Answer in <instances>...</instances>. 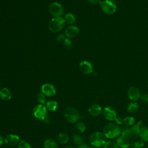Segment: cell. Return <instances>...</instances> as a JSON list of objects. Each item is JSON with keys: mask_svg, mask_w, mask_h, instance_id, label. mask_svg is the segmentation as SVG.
<instances>
[{"mask_svg": "<svg viewBox=\"0 0 148 148\" xmlns=\"http://www.w3.org/2000/svg\"><path fill=\"white\" fill-rule=\"evenodd\" d=\"M103 134L109 139H112L120 135L121 128L118 125L114 123H109L103 128Z\"/></svg>", "mask_w": 148, "mask_h": 148, "instance_id": "6da1fadb", "label": "cell"}, {"mask_svg": "<svg viewBox=\"0 0 148 148\" xmlns=\"http://www.w3.org/2000/svg\"><path fill=\"white\" fill-rule=\"evenodd\" d=\"M106 137L103 133L101 132H94L90 136V142L91 144L96 147H99L104 146L106 142Z\"/></svg>", "mask_w": 148, "mask_h": 148, "instance_id": "7a4b0ae2", "label": "cell"}, {"mask_svg": "<svg viewBox=\"0 0 148 148\" xmlns=\"http://www.w3.org/2000/svg\"><path fill=\"white\" fill-rule=\"evenodd\" d=\"M65 23L64 18L62 17H55L49 22V28L53 32H58L63 28Z\"/></svg>", "mask_w": 148, "mask_h": 148, "instance_id": "3957f363", "label": "cell"}, {"mask_svg": "<svg viewBox=\"0 0 148 148\" xmlns=\"http://www.w3.org/2000/svg\"><path fill=\"white\" fill-rule=\"evenodd\" d=\"M64 116L66 120L72 123H76L79 119V113L76 109L73 107H68L64 112Z\"/></svg>", "mask_w": 148, "mask_h": 148, "instance_id": "277c9868", "label": "cell"}, {"mask_svg": "<svg viewBox=\"0 0 148 148\" xmlns=\"http://www.w3.org/2000/svg\"><path fill=\"white\" fill-rule=\"evenodd\" d=\"M34 117L39 120H45L47 117L46 107L42 104H39L35 106L33 109Z\"/></svg>", "mask_w": 148, "mask_h": 148, "instance_id": "5b68a950", "label": "cell"}, {"mask_svg": "<svg viewBox=\"0 0 148 148\" xmlns=\"http://www.w3.org/2000/svg\"><path fill=\"white\" fill-rule=\"evenodd\" d=\"M100 5L102 11L107 14H112L116 11V5L113 1L105 0L104 1H102Z\"/></svg>", "mask_w": 148, "mask_h": 148, "instance_id": "8992f818", "label": "cell"}, {"mask_svg": "<svg viewBox=\"0 0 148 148\" xmlns=\"http://www.w3.org/2000/svg\"><path fill=\"white\" fill-rule=\"evenodd\" d=\"M49 11L53 16L60 17L62 14L64 9L61 5L56 2H54L51 3L49 5Z\"/></svg>", "mask_w": 148, "mask_h": 148, "instance_id": "52a82bcc", "label": "cell"}, {"mask_svg": "<svg viewBox=\"0 0 148 148\" xmlns=\"http://www.w3.org/2000/svg\"><path fill=\"white\" fill-rule=\"evenodd\" d=\"M102 114L103 117L108 120L113 121L117 117L116 110L111 106H106L103 108L102 111Z\"/></svg>", "mask_w": 148, "mask_h": 148, "instance_id": "ba28073f", "label": "cell"}, {"mask_svg": "<svg viewBox=\"0 0 148 148\" xmlns=\"http://www.w3.org/2000/svg\"><path fill=\"white\" fill-rule=\"evenodd\" d=\"M79 71L83 74L90 75L93 72V68L91 63L87 61H82L79 65Z\"/></svg>", "mask_w": 148, "mask_h": 148, "instance_id": "9c48e42d", "label": "cell"}, {"mask_svg": "<svg viewBox=\"0 0 148 148\" xmlns=\"http://www.w3.org/2000/svg\"><path fill=\"white\" fill-rule=\"evenodd\" d=\"M41 92L45 96L52 97L56 94V90L51 83H45L41 87Z\"/></svg>", "mask_w": 148, "mask_h": 148, "instance_id": "30bf717a", "label": "cell"}, {"mask_svg": "<svg viewBox=\"0 0 148 148\" xmlns=\"http://www.w3.org/2000/svg\"><path fill=\"white\" fill-rule=\"evenodd\" d=\"M128 96L131 100L136 101L140 98L141 95L138 88L136 87H131L128 91Z\"/></svg>", "mask_w": 148, "mask_h": 148, "instance_id": "8fae6325", "label": "cell"}, {"mask_svg": "<svg viewBox=\"0 0 148 148\" xmlns=\"http://www.w3.org/2000/svg\"><path fill=\"white\" fill-rule=\"evenodd\" d=\"M5 143L10 146H14L20 142L19 137L14 134H9L7 135L4 140Z\"/></svg>", "mask_w": 148, "mask_h": 148, "instance_id": "7c38bea8", "label": "cell"}, {"mask_svg": "<svg viewBox=\"0 0 148 148\" xmlns=\"http://www.w3.org/2000/svg\"><path fill=\"white\" fill-rule=\"evenodd\" d=\"M116 143L121 148H127L130 146L129 138L125 135H120L116 139Z\"/></svg>", "mask_w": 148, "mask_h": 148, "instance_id": "4fadbf2b", "label": "cell"}, {"mask_svg": "<svg viewBox=\"0 0 148 148\" xmlns=\"http://www.w3.org/2000/svg\"><path fill=\"white\" fill-rule=\"evenodd\" d=\"M79 32L78 27L75 25H69L65 30V35L68 38H74Z\"/></svg>", "mask_w": 148, "mask_h": 148, "instance_id": "5bb4252c", "label": "cell"}, {"mask_svg": "<svg viewBox=\"0 0 148 148\" xmlns=\"http://www.w3.org/2000/svg\"><path fill=\"white\" fill-rule=\"evenodd\" d=\"M140 128L137 125H133L130 128L127 136L131 139H136L139 135Z\"/></svg>", "mask_w": 148, "mask_h": 148, "instance_id": "9a60e30c", "label": "cell"}, {"mask_svg": "<svg viewBox=\"0 0 148 148\" xmlns=\"http://www.w3.org/2000/svg\"><path fill=\"white\" fill-rule=\"evenodd\" d=\"M102 112L101 107L97 103L92 104L88 108V112L92 116H99Z\"/></svg>", "mask_w": 148, "mask_h": 148, "instance_id": "2e32d148", "label": "cell"}, {"mask_svg": "<svg viewBox=\"0 0 148 148\" xmlns=\"http://www.w3.org/2000/svg\"><path fill=\"white\" fill-rule=\"evenodd\" d=\"M12 97V92L8 88L4 87L0 90V98L3 101H9Z\"/></svg>", "mask_w": 148, "mask_h": 148, "instance_id": "e0dca14e", "label": "cell"}, {"mask_svg": "<svg viewBox=\"0 0 148 148\" xmlns=\"http://www.w3.org/2000/svg\"><path fill=\"white\" fill-rule=\"evenodd\" d=\"M139 136L143 141L148 140V128L147 127H143L140 129Z\"/></svg>", "mask_w": 148, "mask_h": 148, "instance_id": "ac0fdd59", "label": "cell"}, {"mask_svg": "<svg viewBox=\"0 0 148 148\" xmlns=\"http://www.w3.org/2000/svg\"><path fill=\"white\" fill-rule=\"evenodd\" d=\"M58 103L54 100H51L46 103V108L50 111H56L58 108Z\"/></svg>", "mask_w": 148, "mask_h": 148, "instance_id": "d6986e66", "label": "cell"}, {"mask_svg": "<svg viewBox=\"0 0 148 148\" xmlns=\"http://www.w3.org/2000/svg\"><path fill=\"white\" fill-rule=\"evenodd\" d=\"M57 139L60 143L65 144L69 140V136L66 134L64 132H61L58 135Z\"/></svg>", "mask_w": 148, "mask_h": 148, "instance_id": "ffe728a7", "label": "cell"}, {"mask_svg": "<svg viewBox=\"0 0 148 148\" xmlns=\"http://www.w3.org/2000/svg\"><path fill=\"white\" fill-rule=\"evenodd\" d=\"M45 148H58L57 143L51 139H47L43 143Z\"/></svg>", "mask_w": 148, "mask_h": 148, "instance_id": "44dd1931", "label": "cell"}, {"mask_svg": "<svg viewBox=\"0 0 148 148\" xmlns=\"http://www.w3.org/2000/svg\"><path fill=\"white\" fill-rule=\"evenodd\" d=\"M139 109V105L136 102H131L127 106V111L129 113H135Z\"/></svg>", "mask_w": 148, "mask_h": 148, "instance_id": "7402d4cb", "label": "cell"}, {"mask_svg": "<svg viewBox=\"0 0 148 148\" xmlns=\"http://www.w3.org/2000/svg\"><path fill=\"white\" fill-rule=\"evenodd\" d=\"M65 20V23L68 24H72L73 23L75 22L76 18L74 16V15L72 13H67L65 14V17L64 18Z\"/></svg>", "mask_w": 148, "mask_h": 148, "instance_id": "603a6c76", "label": "cell"}, {"mask_svg": "<svg viewBox=\"0 0 148 148\" xmlns=\"http://www.w3.org/2000/svg\"><path fill=\"white\" fill-rule=\"evenodd\" d=\"M73 142L75 145L78 147L84 145L83 139V138L79 135H74L73 136Z\"/></svg>", "mask_w": 148, "mask_h": 148, "instance_id": "cb8c5ba5", "label": "cell"}, {"mask_svg": "<svg viewBox=\"0 0 148 148\" xmlns=\"http://www.w3.org/2000/svg\"><path fill=\"white\" fill-rule=\"evenodd\" d=\"M135 118L132 116H127L124 119V123L125 125L132 126L135 123Z\"/></svg>", "mask_w": 148, "mask_h": 148, "instance_id": "d4e9b609", "label": "cell"}, {"mask_svg": "<svg viewBox=\"0 0 148 148\" xmlns=\"http://www.w3.org/2000/svg\"><path fill=\"white\" fill-rule=\"evenodd\" d=\"M119 147L117 143L113 141L109 140L107 141L103 146V148H119Z\"/></svg>", "mask_w": 148, "mask_h": 148, "instance_id": "484cf974", "label": "cell"}, {"mask_svg": "<svg viewBox=\"0 0 148 148\" xmlns=\"http://www.w3.org/2000/svg\"><path fill=\"white\" fill-rule=\"evenodd\" d=\"M76 128L77 130V131L80 132V133H83L84 131H85V129H86V126H85V124L82 122V121H80V122H78L76 125Z\"/></svg>", "mask_w": 148, "mask_h": 148, "instance_id": "4316f807", "label": "cell"}, {"mask_svg": "<svg viewBox=\"0 0 148 148\" xmlns=\"http://www.w3.org/2000/svg\"><path fill=\"white\" fill-rule=\"evenodd\" d=\"M36 98L38 101L42 105H44L45 103H46V96L43 94L42 92L41 93H38L37 96H36Z\"/></svg>", "mask_w": 148, "mask_h": 148, "instance_id": "83f0119b", "label": "cell"}, {"mask_svg": "<svg viewBox=\"0 0 148 148\" xmlns=\"http://www.w3.org/2000/svg\"><path fill=\"white\" fill-rule=\"evenodd\" d=\"M143 146V141L142 140H138L131 144V148H142Z\"/></svg>", "mask_w": 148, "mask_h": 148, "instance_id": "f1b7e54d", "label": "cell"}, {"mask_svg": "<svg viewBox=\"0 0 148 148\" xmlns=\"http://www.w3.org/2000/svg\"><path fill=\"white\" fill-rule=\"evenodd\" d=\"M18 148H31V146L27 142L21 140L18 144Z\"/></svg>", "mask_w": 148, "mask_h": 148, "instance_id": "f546056e", "label": "cell"}, {"mask_svg": "<svg viewBox=\"0 0 148 148\" xmlns=\"http://www.w3.org/2000/svg\"><path fill=\"white\" fill-rule=\"evenodd\" d=\"M64 46L66 48V49H70L72 46V42L71 40L68 39V38H65V39L64 41Z\"/></svg>", "mask_w": 148, "mask_h": 148, "instance_id": "4dcf8cb0", "label": "cell"}, {"mask_svg": "<svg viewBox=\"0 0 148 148\" xmlns=\"http://www.w3.org/2000/svg\"><path fill=\"white\" fill-rule=\"evenodd\" d=\"M65 39V35L64 34H59L57 36V40L58 42H64V40Z\"/></svg>", "mask_w": 148, "mask_h": 148, "instance_id": "1f68e13d", "label": "cell"}, {"mask_svg": "<svg viewBox=\"0 0 148 148\" xmlns=\"http://www.w3.org/2000/svg\"><path fill=\"white\" fill-rule=\"evenodd\" d=\"M140 98L143 102L145 103H148V94H144L140 96Z\"/></svg>", "mask_w": 148, "mask_h": 148, "instance_id": "d6a6232c", "label": "cell"}, {"mask_svg": "<svg viewBox=\"0 0 148 148\" xmlns=\"http://www.w3.org/2000/svg\"><path fill=\"white\" fill-rule=\"evenodd\" d=\"M116 121V122L117 123V124H122L124 122V119H123L121 117H116V118L114 120Z\"/></svg>", "mask_w": 148, "mask_h": 148, "instance_id": "836d02e7", "label": "cell"}, {"mask_svg": "<svg viewBox=\"0 0 148 148\" xmlns=\"http://www.w3.org/2000/svg\"><path fill=\"white\" fill-rule=\"evenodd\" d=\"M89 3L91 4H99L100 5L102 2L101 0H87Z\"/></svg>", "mask_w": 148, "mask_h": 148, "instance_id": "e575fe53", "label": "cell"}, {"mask_svg": "<svg viewBox=\"0 0 148 148\" xmlns=\"http://www.w3.org/2000/svg\"><path fill=\"white\" fill-rule=\"evenodd\" d=\"M140 128H141L142 127H143V122L142 121H138V123H137V124H136Z\"/></svg>", "mask_w": 148, "mask_h": 148, "instance_id": "d590c367", "label": "cell"}, {"mask_svg": "<svg viewBox=\"0 0 148 148\" xmlns=\"http://www.w3.org/2000/svg\"><path fill=\"white\" fill-rule=\"evenodd\" d=\"M78 148H92V147H90V146H88L86 145H83L82 146H80L78 147Z\"/></svg>", "mask_w": 148, "mask_h": 148, "instance_id": "8d00e7d4", "label": "cell"}, {"mask_svg": "<svg viewBox=\"0 0 148 148\" xmlns=\"http://www.w3.org/2000/svg\"><path fill=\"white\" fill-rule=\"evenodd\" d=\"M3 137L0 135V146H1L3 143Z\"/></svg>", "mask_w": 148, "mask_h": 148, "instance_id": "74e56055", "label": "cell"}, {"mask_svg": "<svg viewBox=\"0 0 148 148\" xmlns=\"http://www.w3.org/2000/svg\"><path fill=\"white\" fill-rule=\"evenodd\" d=\"M65 148H75L74 147H72V146H68V147H65Z\"/></svg>", "mask_w": 148, "mask_h": 148, "instance_id": "f35d334b", "label": "cell"}, {"mask_svg": "<svg viewBox=\"0 0 148 148\" xmlns=\"http://www.w3.org/2000/svg\"><path fill=\"white\" fill-rule=\"evenodd\" d=\"M110 1H114V0H110Z\"/></svg>", "mask_w": 148, "mask_h": 148, "instance_id": "ab89813d", "label": "cell"}]
</instances>
